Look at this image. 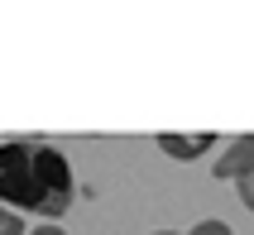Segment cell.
<instances>
[{
  "instance_id": "277c9868",
  "label": "cell",
  "mask_w": 254,
  "mask_h": 235,
  "mask_svg": "<svg viewBox=\"0 0 254 235\" xmlns=\"http://www.w3.org/2000/svg\"><path fill=\"white\" fill-rule=\"evenodd\" d=\"M0 235H29V231H24V216L10 211L5 202H0Z\"/></svg>"
},
{
  "instance_id": "8992f818",
  "label": "cell",
  "mask_w": 254,
  "mask_h": 235,
  "mask_svg": "<svg viewBox=\"0 0 254 235\" xmlns=\"http://www.w3.org/2000/svg\"><path fill=\"white\" fill-rule=\"evenodd\" d=\"M235 192H240L245 211H254V173H250V178H240V182H235Z\"/></svg>"
},
{
  "instance_id": "5b68a950",
  "label": "cell",
  "mask_w": 254,
  "mask_h": 235,
  "mask_svg": "<svg viewBox=\"0 0 254 235\" xmlns=\"http://www.w3.org/2000/svg\"><path fill=\"white\" fill-rule=\"evenodd\" d=\"M187 235H235V231H230L226 221H216V216H206V221H197V226H192Z\"/></svg>"
},
{
  "instance_id": "6da1fadb",
  "label": "cell",
  "mask_w": 254,
  "mask_h": 235,
  "mask_svg": "<svg viewBox=\"0 0 254 235\" xmlns=\"http://www.w3.org/2000/svg\"><path fill=\"white\" fill-rule=\"evenodd\" d=\"M72 197H77V178L63 149H53L39 135L0 144V202L10 211L43 216V226H58V216H67Z\"/></svg>"
},
{
  "instance_id": "3957f363",
  "label": "cell",
  "mask_w": 254,
  "mask_h": 235,
  "mask_svg": "<svg viewBox=\"0 0 254 235\" xmlns=\"http://www.w3.org/2000/svg\"><path fill=\"white\" fill-rule=\"evenodd\" d=\"M211 144H216V135L211 130H197V135H158V149L168 154V158H178V163H192V158H206L211 154Z\"/></svg>"
},
{
  "instance_id": "52a82bcc",
  "label": "cell",
  "mask_w": 254,
  "mask_h": 235,
  "mask_svg": "<svg viewBox=\"0 0 254 235\" xmlns=\"http://www.w3.org/2000/svg\"><path fill=\"white\" fill-rule=\"evenodd\" d=\"M29 235H67L63 226H39V231H29Z\"/></svg>"
},
{
  "instance_id": "7a4b0ae2",
  "label": "cell",
  "mask_w": 254,
  "mask_h": 235,
  "mask_svg": "<svg viewBox=\"0 0 254 235\" xmlns=\"http://www.w3.org/2000/svg\"><path fill=\"white\" fill-rule=\"evenodd\" d=\"M211 173H216V178H230V182L250 178V173H254V135L230 139V149H226V154H221V158L211 163Z\"/></svg>"
},
{
  "instance_id": "ba28073f",
  "label": "cell",
  "mask_w": 254,
  "mask_h": 235,
  "mask_svg": "<svg viewBox=\"0 0 254 235\" xmlns=\"http://www.w3.org/2000/svg\"><path fill=\"white\" fill-rule=\"evenodd\" d=\"M154 235H178V231H154Z\"/></svg>"
}]
</instances>
